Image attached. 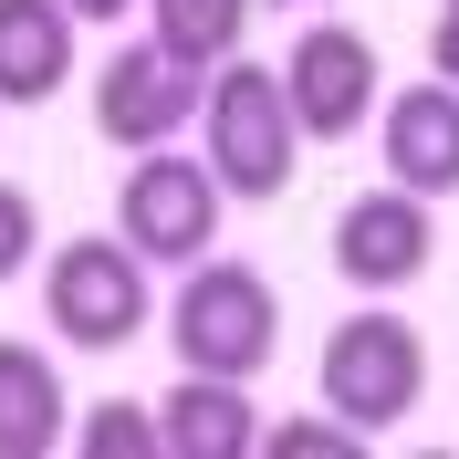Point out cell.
<instances>
[{
    "label": "cell",
    "mask_w": 459,
    "mask_h": 459,
    "mask_svg": "<svg viewBox=\"0 0 459 459\" xmlns=\"http://www.w3.org/2000/svg\"><path fill=\"white\" fill-rule=\"evenodd\" d=\"M199 157L220 168V188L240 209H272L292 188V157H303V115H292V84L282 63H251L230 53L220 74H209V105H199Z\"/></svg>",
    "instance_id": "obj_1"
},
{
    "label": "cell",
    "mask_w": 459,
    "mask_h": 459,
    "mask_svg": "<svg viewBox=\"0 0 459 459\" xmlns=\"http://www.w3.org/2000/svg\"><path fill=\"white\" fill-rule=\"evenodd\" d=\"M168 355L188 376H261L282 355V292L251 261H188V282L168 303Z\"/></svg>",
    "instance_id": "obj_2"
},
{
    "label": "cell",
    "mask_w": 459,
    "mask_h": 459,
    "mask_svg": "<svg viewBox=\"0 0 459 459\" xmlns=\"http://www.w3.org/2000/svg\"><path fill=\"white\" fill-rule=\"evenodd\" d=\"M42 314H53L63 344H84V355H115V344H136L146 314H157V282H146V251L126 230H74L53 261H42Z\"/></svg>",
    "instance_id": "obj_3"
},
{
    "label": "cell",
    "mask_w": 459,
    "mask_h": 459,
    "mask_svg": "<svg viewBox=\"0 0 459 459\" xmlns=\"http://www.w3.org/2000/svg\"><path fill=\"white\" fill-rule=\"evenodd\" d=\"M314 397L334 407V418H355L366 438H386V429L407 418V407L429 397V344H418V324H407V314H386V303L344 314L334 334H324Z\"/></svg>",
    "instance_id": "obj_4"
},
{
    "label": "cell",
    "mask_w": 459,
    "mask_h": 459,
    "mask_svg": "<svg viewBox=\"0 0 459 459\" xmlns=\"http://www.w3.org/2000/svg\"><path fill=\"white\" fill-rule=\"evenodd\" d=\"M220 168L209 157H178V146H146L136 168L115 178V230L136 240L157 272H188V261H209V240H220Z\"/></svg>",
    "instance_id": "obj_5"
},
{
    "label": "cell",
    "mask_w": 459,
    "mask_h": 459,
    "mask_svg": "<svg viewBox=\"0 0 459 459\" xmlns=\"http://www.w3.org/2000/svg\"><path fill=\"white\" fill-rule=\"evenodd\" d=\"M199 105H209V74H199V63H178L157 31H146V42H126V53L94 74V136L126 146V157L168 146L178 126H199Z\"/></svg>",
    "instance_id": "obj_6"
},
{
    "label": "cell",
    "mask_w": 459,
    "mask_h": 459,
    "mask_svg": "<svg viewBox=\"0 0 459 459\" xmlns=\"http://www.w3.org/2000/svg\"><path fill=\"white\" fill-rule=\"evenodd\" d=\"M282 84H292L303 136H314V146H344L376 115V42L355 22H303L292 53H282Z\"/></svg>",
    "instance_id": "obj_7"
},
{
    "label": "cell",
    "mask_w": 459,
    "mask_h": 459,
    "mask_svg": "<svg viewBox=\"0 0 459 459\" xmlns=\"http://www.w3.org/2000/svg\"><path fill=\"white\" fill-rule=\"evenodd\" d=\"M429 251H438L429 199H418V188H397V178L334 209V272H344L355 292H407L418 272H429Z\"/></svg>",
    "instance_id": "obj_8"
},
{
    "label": "cell",
    "mask_w": 459,
    "mask_h": 459,
    "mask_svg": "<svg viewBox=\"0 0 459 459\" xmlns=\"http://www.w3.org/2000/svg\"><path fill=\"white\" fill-rule=\"evenodd\" d=\"M376 136H386V178L418 188V199H449L459 188V84L429 74V84H407L376 105Z\"/></svg>",
    "instance_id": "obj_9"
},
{
    "label": "cell",
    "mask_w": 459,
    "mask_h": 459,
    "mask_svg": "<svg viewBox=\"0 0 459 459\" xmlns=\"http://www.w3.org/2000/svg\"><path fill=\"white\" fill-rule=\"evenodd\" d=\"M157 429H168V459H251L261 449V407H251V376H188L157 397Z\"/></svg>",
    "instance_id": "obj_10"
},
{
    "label": "cell",
    "mask_w": 459,
    "mask_h": 459,
    "mask_svg": "<svg viewBox=\"0 0 459 459\" xmlns=\"http://www.w3.org/2000/svg\"><path fill=\"white\" fill-rule=\"evenodd\" d=\"M63 84H74V11L0 0V105H53Z\"/></svg>",
    "instance_id": "obj_11"
},
{
    "label": "cell",
    "mask_w": 459,
    "mask_h": 459,
    "mask_svg": "<svg viewBox=\"0 0 459 459\" xmlns=\"http://www.w3.org/2000/svg\"><path fill=\"white\" fill-rule=\"evenodd\" d=\"M74 407H63V376L42 344H0V459H42L63 449Z\"/></svg>",
    "instance_id": "obj_12"
},
{
    "label": "cell",
    "mask_w": 459,
    "mask_h": 459,
    "mask_svg": "<svg viewBox=\"0 0 459 459\" xmlns=\"http://www.w3.org/2000/svg\"><path fill=\"white\" fill-rule=\"evenodd\" d=\"M146 11H157V42H168L178 63L220 74V63L240 53V22H251L261 0H146Z\"/></svg>",
    "instance_id": "obj_13"
},
{
    "label": "cell",
    "mask_w": 459,
    "mask_h": 459,
    "mask_svg": "<svg viewBox=\"0 0 459 459\" xmlns=\"http://www.w3.org/2000/svg\"><path fill=\"white\" fill-rule=\"evenodd\" d=\"M74 449L84 459H168V429H157L146 397H105V407L74 418Z\"/></svg>",
    "instance_id": "obj_14"
},
{
    "label": "cell",
    "mask_w": 459,
    "mask_h": 459,
    "mask_svg": "<svg viewBox=\"0 0 459 459\" xmlns=\"http://www.w3.org/2000/svg\"><path fill=\"white\" fill-rule=\"evenodd\" d=\"M261 449H272V459H366V429L324 407V418H292V429H261Z\"/></svg>",
    "instance_id": "obj_15"
},
{
    "label": "cell",
    "mask_w": 459,
    "mask_h": 459,
    "mask_svg": "<svg viewBox=\"0 0 459 459\" xmlns=\"http://www.w3.org/2000/svg\"><path fill=\"white\" fill-rule=\"evenodd\" d=\"M31 251H42V209H31V188H11V178H0V282H22Z\"/></svg>",
    "instance_id": "obj_16"
},
{
    "label": "cell",
    "mask_w": 459,
    "mask_h": 459,
    "mask_svg": "<svg viewBox=\"0 0 459 459\" xmlns=\"http://www.w3.org/2000/svg\"><path fill=\"white\" fill-rule=\"evenodd\" d=\"M429 74L459 84V0H438V31H429Z\"/></svg>",
    "instance_id": "obj_17"
},
{
    "label": "cell",
    "mask_w": 459,
    "mask_h": 459,
    "mask_svg": "<svg viewBox=\"0 0 459 459\" xmlns=\"http://www.w3.org/2000/svg\"><path fill=\"white\" fill-rule=\"evenodd\" d=\"M74 22H126V11H146V0H63Z\"/></svg>",
    "instance_id": "obj_18"
},
{
    "label": "cell",
    "mask_w": 459,
    "mask_h": 459,
    "mask_svg": "<svg viewBox=\"0 0 459 459\" xmlns=\"http://www.w3.org/2000/svg\"><path fill=\"white\" fill-rule=\"evenodd\" d=\"M272 11H314V0H272Z\"/></svg>",
    "instance_id": "obj_19"
}]
</instances>
